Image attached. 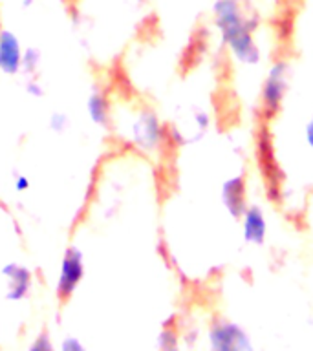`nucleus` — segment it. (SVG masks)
<instances>
[{
	"label": "nucleus",
	"instance_id": "obj_1",
	"mask_svg": "<svg viewBox=\"0 0 313 351\" xmlns=\"http://www.w3.org/2000/svg\"><path fill=\"white\" fill-rule=\"evenodd\" d=\"M86 265H84V252L79 247H68L62 254L59 267V280H57V296L60 300H68L79 284L84 278Z\"/></svg>",
	"mask_w": 313,
	"mask_h": 351
},
{
	"label": "nucleus",
	"instance_id": "obj_2",
	"mask_svg": "<svg viewBox=\"0 0 313 351\" xmlns=\"http://www.w3.org/2000/svg\"><path fill=\"white\" fill-rule=\"evenodd\" d=\"M22 57L24 48L19 35L8 27L0 29V73L4 75H19L22 71Z\"/></svg>",
	"mask_w": 313,
	"mask_h": 351
},
{
	"label": "nucleus",
	"instance_id": "obj_3",
	"mask_svg": "<svg viewBox=\"0 0 313 351\" xmlns=\"http://www.w3.org/2000/svg\"><path fill=\"white\" fill-rule=\"evenodd\" d=\"M0 273H2V276H5V282H8V293H5L8 300L21 302L30 295V289H32V271L26 265L10 262L0 269Z\"/></svg>",
	"mask_w": 313,
	"mask_h": 351
},
{
	"label": "nucleus",
	"instance_id": "obj_4",
	"mask_svg": "<svg viewBox=\"0 0 313 351\" xmlns=\"http://www.w3.org/2000/svg\"><path fill=\"white\" fill-rule=\"evenodd\" d=\"M86 114L88 119L103 130H108L112 126V101L103 90L95 88L90 92L86 99Z\"/></svg>",
	"mask_w": 313,
	"mask_h": 351
},
{
	"label": "nucleus",
	"instance_id": "obj_5",
	"mask_svg": "<svg viewBox=\"0 0 313 351\" xmlns=\"http://www.w3.org/2000/svg\"><path fill=\"white\" fill-rule=\"evenodd\" d=\"M40 62H43V53L40 49L35 48V46H27L24 48V57H22V71L24 73H37L38 68H40Z\"/></svg>",
	"mask_w": 313,
	"mask_h": 351
},
{
	"label": "nucleus",
	"instance_id": "obj_6",
	"mask_svg": "<svg viewBox=\"0 0 313 351\" xmlns=\"http://www.w3.org/2000/svg\"><path fill=\"white\" fill-rule=\"evenodd\" d=\"M48 126L49 130L57 132V134H62V132L70 126V117H68L65 112H54V114L49 115Z\"/></svg>",
	"mask_w": 313,
	"mask_h": 351
},
{
	"label": "nucleus",
	"instance_id": "obj_7",
	"mask_svg": "<svg viewBox=\"0 0 313 351\" xmlns=\"http://www.w3.org/2000/svg\"><path fill=\"white\" fill-rule=\"evenodd\" d=\"M27 351H55V348L54 344H51V340H49L48 335L44 333V335H38L37 339H35V342L30 346V350Z\"/></svg>",
	"mask_w": 313,
	"mask_h": 351
},
{
	"label": "nucleus",
	"instance_id": "obj_8",
	"mask_svg": "<svg viewBox=\"0 0 313 351\" xmlns=\"http://www.w3.org/2000/svg\"><path fill=\"white\" fill-rule=\"evenodd\" d=\"M26 93H27V95H30V97H33V99L44 97V88H43V84L38 82L37 77H33V79H27V82H26Z\"/></svg>",
	"mask_w": 313,
	"mask_h": 351
},
{
	"label": "nucleus",
	"instance_id": "obj_9",
	"mask_svg": "<svg viewBox=\"0 0 313 351\" xmlns=\"http://www.w3.org/2000/svg\"><path fill=\"white\" fill-rule=\"evenodd\" d=\"M60 351H86V348L73 337H66L60 344Z\"/></svg>",
	"mask_w": 313,
	"mask_h": 351
},
{
	"label": "nucleus",
	"instance_id": "obj_10",
	"mask_svg": "<svg viewBox=\"0 0 313 351\" xmlns=\"http://www.w3.org/2000/svg\"><path fill=\"white\" fill-rule=\"evenodd\" d=\"M13 186H15L16 192H26L30 191L32 183H30V180H27V176L16 174L15 178H13Z\"/></svg>",
	"mask_w": 313,
	"mask_h": 351
}]
</instances>
